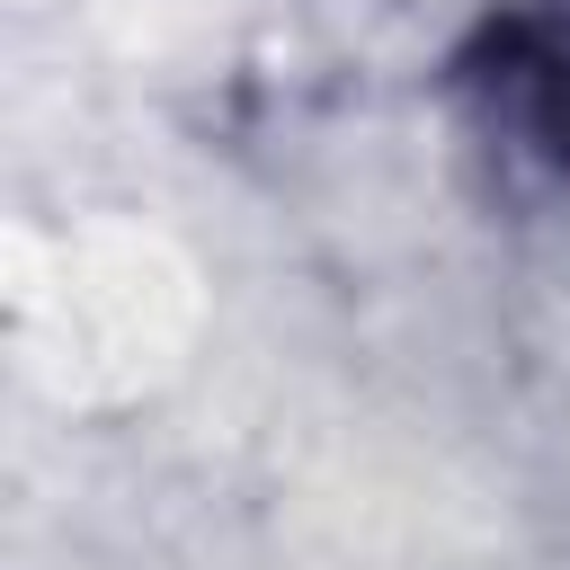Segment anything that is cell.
Wrapping results in <instances>:
<instances>
[{
    "mask_svg": "<svg viewBox=\"0 0 570 570\" xmlns=\"http://www.w3.org/2000/svg\"><path fill=\"white\" fill-rule=\"evenodd\" d=\"M454 107L517 187H570V18H490L454 53Z\"/></svg>",
    "mask_w": 570,
    "mask_h": 570,
    "instance_id": "6da1fadb",
    "label": "cell"
}]
</instances>
